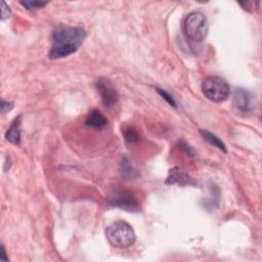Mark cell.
I'll return each instance as SVG.
<instances>
[{"instance_id": "6da1fadb", "label": "cell", "mask_w": 262, "mask_h": 262, "mask_svg": "<svg viewBox=\"0 0 262 262\" xmlns=\"http://www.w3.org/2000/svg\"><path fill=\"white\" fill-rule=\"evenodd\" d=\"M86 38V32L80 27L58 26L51 35L52 44L48 56L51 59L67 57L76 52Z\"/></svg>"}, {"instance_id": "7a4b0ae2", "label": "cell", "mask_w": 262, "mask_h": 262, "mask_svg": "<svg viewBox=\"0 0 262 262\" xmlns=\"http://www.w3.org/2000/svg\"><path fill=\"white\" fill-rule=\"evenodd\" d=\"M106 237L109 243L115 248H128L136 240L132 227L126 221L119 220L109 226L106 230Z\"/></svg>"}, {"instance_id": "3957f363", "label": "cell", "mask_w": 262, "mask_h": 262, "mask_svg": "<svg viewBox=\"0 0 262 262\" xmlns=\"http://www.w3.org/2000/svg\"><path fill=\"white\" fill-rule=\"evenodd\" d=\"M208 21L204 13L193 11L188 14L184 23V33L188 41L201 43L208 34Z\"/></svg>"}, {"instance_id": "277c9868", "label": "cell", "mask_w": 262, "mask_h": 262, "mask_svg": "<svg viewBox=\"0 0 262 262\" xmlns=\"http://www.w3.org/2000/svg\"><path fill=\"white\" fill-rule=\"evenodd\" d=\"M202 90L205 96L214 103H223L231 93V87L227 80L219 76H209L202 83Z\"/></svg>"}, {"instance_id": "5b68a950", "label": "cell", "mask_w": 262, "mask_h": 262, "mask_svg": "<svg viewBox=\"0 0 262 262\" xmlns=\"http://www.w3.org/2000/svg\"><path fill=\"white\" fill-rule=\"evenodd\" d=\"M233 106L238 114L247 116L251 114L254 110V106H255L254 95L246 89L238 88L236 89L234 94Z\"/></svg>"}, {"instance_id": "8992f818", "label": "cell", "mask_w": 262, "mask_h": 262, "mask_svg": "<svg viewBox=\"0 0 262 262\" xmlns=\"http://www.w3.org/2000/svg\"><path fill=\"white\" fill-rule=\"evenodd\" d=\"M95 87L100 97H102L103 104L107 108H112L118 103V91L109 79L105 77H99L95 82Z\"/></svg>"}, {"instance_id": "52a82bcc", "label": "cell", "mask_w": 262, "mask_h": 262, "mask_svg": "<svg viewBox=\"0 0 262 262\" xmlns=\"http://www.w3.org/2000/svg\"><path fill=\"white\" fill-rule=\"evenodd\" d=\"M110 205L131 212L138 210V202L135 197L124 190H116L114 192L110 199Z\"/></svg>"}, {"instance_id": "ba28073f", "label": "cell", "mask_w": 262, "mask_h": 262, "mask_svg": "<svg viewBox=\"0 0 262 262\" xmlns=\"http://www.w3.org/2000/svg\"><path fill=\"white\" fill-rule=\"evenodd\" d=\"M167 185H178V186H195L194 179L184 170L177 167L172 168L169 171V175L166 179Z\"/></svg>"}, {"instance_id": "9c48e42d", "label": "cell", "mask_w": 262, "mask_h": 262, "mask_svg": "<svg viewBox=\"0 0 262 262\" xmlns=\"http://www.w3.org/2000/svg\"><path fill=\"white\" fill-rule=\"evenodd\" d=\"M22 115H18L10 125V127L7 129L5 133V138L7 142H9L12 145H19L21 142V133H22Z\"/></svg>"}, {"instance_id": "30bf717a", "label": "cell", "mask_w": 262, "mask_h": 262, "mask_svg": "<svg viewBox=\"0 0 262 262\" xmlns=\"http://www.w3.org/2000/svg\"><path fill=\"white\" fill-rule=\"evenodd\" d=\"M85 124L89 127L100 129L107 126L108 120L100 111L92 110L85 120Z\"/></svg>"}, {"instance_id": "8fae6325", "label": "cell", "mask_w": 262, "mask_h": 262, "mask_svg": "<svg viewBox=\"0 0 262 262\" xmlns=\"http://www.w3.org/2000/svg\"><path fill=\"white\" fill-rule=\"evenodd\" d=\"M120 172L122 177L125 179H134L137 176V172L131 163V161L127 157H123L122 160H121L120 163Z\"/></svg>"}, {"instance_id": "7c38bea8", "label": "cell", "mask_w": 262, "mask_h": 262, "mask_svg": "<svg viewBox=\"0 0 262 262\" xmlns=\"http://www.w3.org/2000/svg\"><path fill=\"white\" fill-rule=\"evenodd\" d=\"M200 133H201V135L203 136V138L206 140V142H208L210 145L216 147L217 149L221 150L225 153H228V149H227L226 144L219 137H217L214 133L210 132L209 130H200Z\"/></svg>"}, {"instance_id": "4fadbf2b", "label": "cell", "mask_w": 262, "mask_h": 262, "mask_svg": "<svg viewBox=\"0 0 262 262\" xmlns=\"http://www.w3.org/2000/svg\"><path fill=\"white\" fill-rule=\"evenodd\" d=\"M123 135L126 142L129 144H135L139 142V138H140L139 132L134 127L125 128L123 131Z\"/></svg>"}, {"instance_id": "5bb4252c", "label": "cell", "mask_w": 262, "mask_h": 262, "mask_svg": "<svg viewBox=\"0 0 262 262\" xmlns=\"http://www.w3.org/2000/svg\"><path fill=\"white\" fill-rule=\"evenodd\" d=\"M21 4L29 9V10H37L40 8H43L44 6H46L48 4V2H44V1H38V0H25V1H21Z\"/></svg>"}, {"instance_id": "9a60e30c", "label": "cell", "mask_w": 262, "mask_h": 262, "mask_svg": "<svg viewBox=\"0 0 262 262\" xmlns=\"http://www.w3.org/2000/svg\"><path fill=\"white\" fill-rule=\"evenodd\" d=\"M157 92H158L161 96H162L171 107H173V108H176V107H177L176 102H175V99L173 98V96H172L169 92H167L165 89L157 88Z\"/></svg>"}, {"instance_id": "2e32d148", "label": "cell", "mask_w": 262, "mask_h": 262, "mask_svg": "<svg viewBox=\"0 0 262 262\" xmlns=\"http://www.w3.org/2000/svg\"><path fill=\"white\" fill-rule=\"evenodd\" d=\"M10 14H11V10L9 6L4 1H1V19L2 21H5V19L9 18Z\"/></svg>"}, {"instance_id": "e0dca14e", "label": "cell", "mask_w": 262, "mask_h": 262, "mask_svg": "<svg viewBox=\"0 0 262 262\" xmlns=\"http://www.w3.org/2000/svg\"><path fill=\"white\" fill-rule=\"evenodd\" d=\"M179 147H180V149L183 150L184 152H186V154H188L189 156H194L195 152H194L193 148H192L189 144H187L186 142H184V140H181V142L179 143Z\"/></svg>"}, {"instance_id": "ac0fdd59", "label": "cell", "mask_w": 262, "mask_h": 262, "mask_svg": "<svg viewBox=\"0 0 262 262\" xmlns=\"http://www.w3.org/2000/svg\"><path fill=\"white\" fill-rule=\"evenodd\" d=\"M13 103L11 102H6V100L2 99L1 100V113L2 114H5V113H8L10 112L12 109H13Z\"/></svg>"}, {"instance_id": "d6986e66", "label": "cell", "mask_w": 262, "mask_h": 262, "mask_svg": "<svg viewBox=\"0 0 262 262\" xmlns=\"http://www.w3.org/2000/svg\"><path fill=\"white\" fill-rule=\"evenodd\" d=\"M0 260H1L2 262H5V261L8 260V258L6 256V251H5V248H4L3 244L1 245V254H0Z\"/></svg>"}]
</instances>
